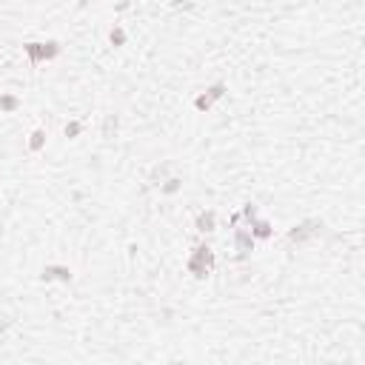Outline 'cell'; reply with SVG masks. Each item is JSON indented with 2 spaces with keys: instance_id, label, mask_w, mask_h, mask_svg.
Here are the masks:
<instances>
[{
  "instance_id": "cell-12",
  "label": "cell",
  "mask_w": 365,
  "mask_h": 365,
  "mask_svg": "<svg viewBox=\"0 0 365 365\" xmlns=\"http://www.w3.org/2000/svg\"><path fill=\"white\" fill-rule=\"evenodd\" d=\"M180 188H183V180H180V177H169L166 183H160V191H163V194H177Z\"/></svg>"
},
{
  "instance_id": "cell-9",
  "label": "cell",
  "mask_w": 365,
  "mask_h": 365,
  "mask_svg": "<svg viewBox=\"0 0 365 365\" xmlns=\"http://www.w3.org/2000/svg\"><path fill=\"white\" fill-rule=\"evenodd\" d=\"M191 257H197V260H200V263H205V266H208V268H214V251L208 249V246H197Z\"/></svg>"
},
{
  "instance_id": "cell-6",
  "label": "cell",
  "mask_w": 365,
  "mask_h": 365,
  "mask_svg": "<svg viewBox=\"0 0 365 365\" xmlns=\"http://www.w3.org/2000/svg\"><path fill=\"white\" fill-rule=\"evenodd\" d=\"M249 231H251V237H254V240H268V237L274 234V228H271V223H268V220H260V217H254V220H251V225H249Z\"/></svg>"
},
{
  "instance_id": "cell-1",
  "label": "cell",
  "mask_w": 365,
  "mask_h": 365,
  "mask_svg": "<svg viewBox=\"0 0 365 365\" xmlns=\"http://www.w3.org/2000/svg\"><path fill=\"white\" fill-rule=\"evenodd\" d=\"M23 52L29 54L32 66H37V63L57 57V54H60V43H57V40H49V43H26L23 46Z\"/></svg>"
},
{
  "instance_id": "cell-4",
  "label": "cell",
  "mask_w": 365,
  "mask_h": 365,
  "mask_svg": "<svg viewBox=\"0 0 365 365\" xmlns=\"http://www.w3.org/2000/svg\"><path fill=\"white\" fill-rule=\"evenodd\" d=\"M225 94V83H214L211 89L205 91V94H200V97H197V103L194 106L200 108V111H205V108H211V103L214 100H220Z\"/></svg>"
},
{
  "instance_id": "cell-14",
  "label": "cell",
  "mask_w": 365,
  "mask_h": 365,
  "mask_svg": "<svg viewBox=\"0 0 365 365\" xmlns=\"http://www.w3.org/2000/svg\"><path fill=\"white\" fill-rule=\"evenodd\" d=\"M108 40H111V46H123L126 43V32L120 26H114L111 29V35H108Z\"/></svg>"
},
{
  "instance_id": "cell-15",
  "label": "cell",
  "mask_w": 365,
  "mask_h": 365,
  "mask_svg": "<svg viewBox=\"0 0 365 365\" xmlns=\"http://www.w3.org/2000/svg\"><path fill=\"white\" fill-rule=\"evenodd\" d=\"M242 217L251 223V220L257 217V205H254V203H246V205H242Z\"/></svg>"
},
{
  "instance_id": "cell-7",
  "label": "cell",
  "mask_w": 365,
  "mask_h": 365,
  "mask_svg": "<svg viewBox=\"0 0 365 365\" xmlns=\"http://www.w3.org/2000/svg\"><path fill=\"white\" fill-rule=\"evenodd\" d=\"M214 223H217V217H214V211H200L197 214V231H203V234H208V231H214Z\"/></svg>"
},
{
  "instance_id": "cell-16",
  "label": "cell",
  "mask_w": 365,
  "mask_h": 365,
  "mask_svg": "<svg viewBox=\"0 0 365 365\" xmlns=\"http://www.w3.org/2000/svg\"><path fill=\"white\" fill-rule=\"evenodd\" d=\"M80 132H83V126L77 123V120H71V123L66 126V137H77Z\"/></svg>"
},
{
  "instance_id": "cell-8",
  "label": "cell",
  "mask_w": 365,
  "mask_h": 365,
  "mask_svg": "<svg viewBox=\"0 0 365 365\" xmlns=\"http://www.w3.org/2000/svg\"><path fill=\"white\" fill-rule=\"evenodd\" d=\"M186 266H188V271H191V274H194L197 280H203V277H208V271H211V268L205 266V263H200L197 257H188V263H186Z\"/></svg>"
},
{
  "instance_id": "cell-11",
  "label": "cell",
  "mask_w": 365,
  "mask_h": 365,
  "mask_svg": "<svg viewBox=\"0 0 365 365\" xmlns=\"http://www.w3.org/2000/svg\"><path fill=\"white\" fill-rule=\"evenodd\" d=\"M117 126H120L117 114H108V117H106V123H103V137H106V140H111V137L117 134Z\"/></svg>"
},
{
  "instance_id": "cell-3",
  "label": "cell",
  "mask_w": 365,
  "mask_h": 365,
  "mask_svg": "<svg viewBox=\"0 0 365 365\" xmlns=\"http://www.w3.org/2000/svg\"><path fill=\"white\" fill-rule=\"evenodd\" d=\"M234 246L240 251V254H237L240 260H246L251 251H254V237H251L249 228H237V231H234Z\"/></svg>"
},
{
  "instance_id": "cell-2",
  "label": "cell",
  "mask_w": 365,
  "mask_h": 365,
  "mask_svg": "<svg viewBox=\"0 0 365 365\" xmlns=\"http://www.w3.org/2000/svg\"><path fill=\"white\" fill-rule=\"evenodd\" d=\"M320 231H322L320 220H305V223L294 225V228L288 231V240L291 242H305V240H311V237H317Z\"/></svg>"
},
{
  "instance_id": "cell-5",
  "label": "cell",
  "mask_w": 365,
  "mask_h": 365,
  "mask_svg": "<svg viewBox=\"0 0 365 365\" xmlns=\"http://www.w3.org/2000/svg\"><path fill=\"white\" fill-rule=\"evenodd\" d=\"M40 280H43V283H52V280L71 283V268H66V266H46L43 271H40Z\"/></svg>"
},
{
  "instance_id": "cell-10",
  "label": "cell",
  "mask_w": 365,
  "mask_h": 365,
  "mask_svg": "<svg viewBox=\"0 0 365 365\" xmlns=\"http://www.w3.org/2000/svg\"><path fill=\"white\" fill-rule=\"evenodd\" d=\"M43 146H46V129H35L32 140H29V152H40Z\"/></svg>"
},
{
  "instance_id": "cell-13",
  "label": "cell",
  "mask_w": 365,
  "mask_h": 365,
  "mask_svg": "<svg viewBox=\"0 0 365 365\" xmlns=\"http://www.w3.org/2000/svg\"><path fill=\"white\" fill-rule=\"evenodd\" d=\"M18 106H20V100L15 97V94H3V97H0V111H15Z\"/></svg>"
}]
</instances>
